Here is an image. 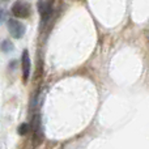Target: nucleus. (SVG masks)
<instances>
[{
    "label": "nucleus",
    "mask_w": 149,
    "mask_h": 149,
    "mask_svg": "<svg viewBox=\"0 0 149 149\" xmlns=\"http://www.w3.org/2000/svg\"><path fill=\"white\" fill-rule=\"evenodd\" d=\"M7 26H8V30H9L10 36H12L13 38H17V39L22 38L24 34H25V26L18 20L9 18V20L7 21Z\"/></svg>",
    "instance_id": "1"
},
{
    "label": "nucleus",
    "mask_w": 149,
    "mask_h": 149,
    "mask_svg": "<svg viewBox=\"0 0 149 149\" xmlns=\"http://www.w3.org/2000/svg\"><path fill=\"white\" fill-rule=\"evenodd\" d=\"M37 7H38L39 15H41L42 25H43V24H46L47 21H49V18L51 17L52 3L51 1H38V3H37Z\"/></svg>",
    "instance_id": "2"
},
{
    "label": "nucleus",
    "mask_w": 149,
    "mask_h": 149,
    "mask_svg": "<svg viewBox=\"0 0 149 149\" xmlns=\"http://www.w3.org/2000/svg\"><path fill=\"white\" fill-rule=\"evenodd\" d=\"M12 13H13V16H16L17 18H25L30 15V8H29V5L25 4V3L17 1L12 5Z\"/></svg>",
    "instance_id": "3"
},
{
    "label": "nucleus",
    "mask_w": 149,
    "mask_h": 149,
    "mask_svg": "<svg viewBox=\"0 0 149 149\" xmlns=\"http://www.w3.org/2000/svg\"><path fill=\"white\" fill-rule=\"evenodd\" d=\"M21 65H22V79L24 81H28L30 76V58H29L28 50H24L22 56H21Z\"/></svg>",
    "instance_id": "4"
},
{
    "label": "nucleus",
    "mask_w": 149,
    "mask_h": 149,
    "mask_svg": "<svg viewBox=\"0 0 149 149\" xmlns=\"http://www.w3.org/2000/svg\"><path fill=\"white\" fill-rule=\"evenodd\" d=\"M13 43L10 41H8V39H5V41H3V43L0 45V49H1V51L4 52H10L13 50Z\"/></svg>",
    "instance_id": "5"
},
{
    "label": "nucleus",
    "mask_w": 149,
    "mask_h": 149,
    "mask_svg": "<svg viewBox=\"0 0 149 149\" xmlns=\"http://www.w3.org/2000/svg\"><path fill=\"white\" fill-rule=\"evenodd\" d=\"M29 128H30V126H29L28 123H22L20 127H18V130H17V131H18V134H20L21 136H24V135H26V134H28Z\"/></svg>",
    "instance_id": "6"
},
{
    "label": "nucleus",
    "mask_w": 149,
    "mask_h": 149,
    "mask_svg": "<svg viewBox=\"0 0 149 149\" xmlns=\"http://www.w3.org/2000/svg\"><path fill=\"white\" fill-rule=\"evenodd\" d=\"M1 17H3V10L0 9V21H1Z\"/></svg>",
    "instance_id": "7"
}]
</instances>
